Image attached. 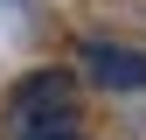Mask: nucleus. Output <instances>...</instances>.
Wrapping results in <instances>:
<instances>
[{"label": "nucleus", "instance_id": "f03ea898", "mask_svg": "<svg viewBox=\"0 0 146 140\" xmlns=\"http://www.w3.org/2000/svg\"><path fill=\"white\" fill-rule=\"evenodd\" d=\"M84 70L111 91H139L146 84V56L139 49H118V42H84Z\"/></svg>", "mask_w": 146, "mask_h": 140}, {"label": "nucleus", "instance_id": "f257e3e1", "mask_svg": "<svg viewBox=\"0 0 146 140\" xmlns=\"http://www.w3.org/2000/svg\"><path fill=\"white\" fill-rule=\"evenodd\" d=\"M7 112H14V126L28 140H63L70 112H77V77H70V70H35V77L14 84Z\"/></svg>", "mask_w": 146, "mask_h": 140}]
</instances>
